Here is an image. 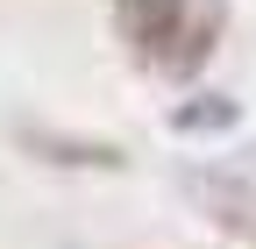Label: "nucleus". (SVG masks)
<instances>
[{
    "label": "nucleus",
    "instance_id": "f257e3e1",
    "mask_svg": "<svg viewBox=\"0 0 256 249\" xmlns=\"http://www.w3.org/2000/svg\"><path fill=\"white\" fill-rule=\"evenodd\" d=\"M220 28L228 0H114V36L150 78H200Z\"/></svg>",
    "mask_w": 256,
    "mask_h": 249
}]
</instances>
